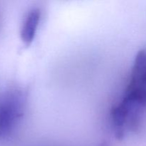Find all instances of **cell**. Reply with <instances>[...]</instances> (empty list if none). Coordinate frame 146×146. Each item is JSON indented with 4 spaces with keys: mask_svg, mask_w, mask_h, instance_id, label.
I'll return each mask as SVG.
<instances>
[{
    "mask_svg": "<svg viewBox=\"0 0 146 146\" xmlns=\"http://www.w3.org/2000/svg\"><path fill=\"white\" fill-rule=\"evenodd\" d=\"M101 146H106V145H101Z\"/></svg>",
    "mask_w": 146,
    "mask_h": 146,
    "instance_id": "4",
    "label": "cell"
},
{
    "mask_svg": "<svg viewBox=\"0 0 146 146\" xmlns=\"http://www.w3.org/2000/svg\"><path fill=\"white\" fill-rule=\"evenodd\" d=\"M121 97L146 111V48L135 56L128 82Z\"/></svg>",
    "mask_w": 146,
    "mask_h": 146,
    "instance_id": "2",
    "label": "cell"
},
{
    "mask_svg": "<svg viewBox=\"0 0 146 146\" xmlns=\"http://www.w3.org/2000/svg\"><path fill=\"white\" fill-rule=\"evenodd\" d=\"M42 12L38 8L31 9L28 11L23 21L20 31L21 39L25 45L29 46L35 39L39 27Z\"/></svg>",
    "mask_w": 146,
    "mask_h": 146,
    "instance_id": "3",
    "label": "cell"
},
{
    "mask_svg": "<svg viewBox=\"0 0 146 146\" xmlns=\"http://www.w3.org/2000/svg\"><path fill=\"white\" fill-rule=\"evenodd\" d=\"M27 94L19 88H14L0 100V139L11 135L19 123L27 104Z\"/></svg>",
    "mask_w": 146,
    "mask_h": 146,
    "instance_id": "1",
    "label": "cell"
}]
</instances>
